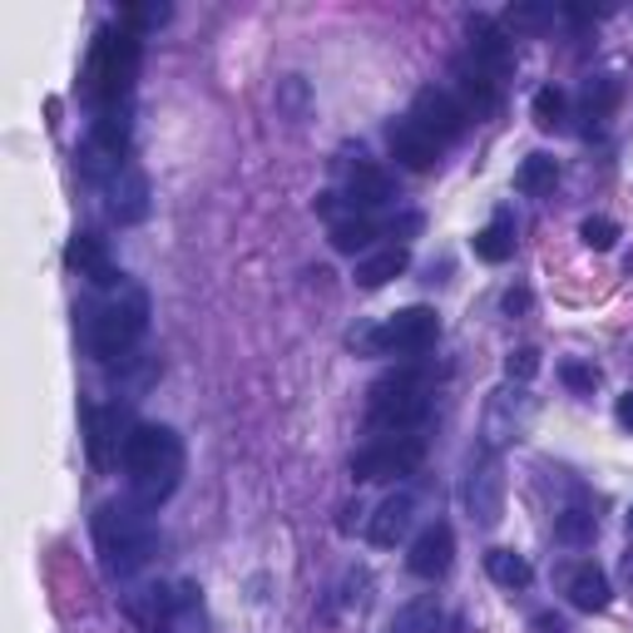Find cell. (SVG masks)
I'll return each mask as SVG.
<instances>
[{"mask_svg": "<svg viewBox=\"0 0 633 633\" xmlns=\"http://www.w3.org/2000/svg\"><path fill=\"white\" fill-rule=\"evenodd\" d=\"M124 470H129V485H134V500L144 510H158L178 490L184 445H178V435L168 425H134L124 435Z\"/></svg>", "mask_w": 633, "mask_h": 633, "instance_id": "obj_1", "label": "cell"}, {"mask_svg": "<svg viewBox=\"0 0 633 633\" xmlns=\"http://www.w3.org/2000/svg\"><path fill=\"white\" fill-rule=\"evenodd\" d=\"M95 544H99V559L114 579H129L138 574L158 549V530L148 520V510L138 500H119V504H104L95 514Z\"/></svg>", "mask_w": 633, "mask_h": 633, "instance_id": "obj_2", "label": "cell"}, {"mask_svg": "<svg viewBox=\"0 0 633 633\" xmlns=\"http://www.w3.org/2000/svg\"><path fill=\"white\" fill-rule=\"evenodd\" d=\"M134 69H138V35L134 30H99L95 35V49H89V99H95L99 109H114L119 99L129 95V85H134Z\"/></svg>", "mask_w": 633, "mask_h": 633, "instance_id": "obj_3", "label": "cell"}, {"mask_svg": "<svg viewBox=\"0 0 633 633\" xmlns=\"http://www.w3.org/2000/svg\"><path fill=\"white\" fill-rule=\"evenodd\" d=\"M431 415V386L421 371H396L371 386V425L376 431H411Z\"/></svg>", "mask_w": 633, "mask_h": 633, "instance_id": "obj_4", "label": "cell"}, {"mask_svg": "<svg viewBox=\"0 0 633 633\" xmlns=\"http://www.w3.org/2000/svg\"><path fill=\"white\" fill-rule=\"evenodd\" d=\"M144 326H148V297L129 292L124 302L104 307V312L95 316V326H89V352H95L99 362H124V356L134 352V342L144 336Z\"/></svg>", "mask_w": 633, "mask_h": 633, "instance_id": "obj_5", "label": "cell"}, {"mask_svg": "<svg viewBox=\"0 0 633 633\" xmlns=\"http://www.w3.org/2000/svg\"><path fill=\"white\" fill-rule=\"evenodd\" d=\"M441 336V316L431 312V307H406V312H396L386 326H376V332H362L352 336V346H362V352H381V356H415L425 352V346Z\"/></svg>", "mask_w": 633, "mask_h": 633, "instance_id": "obj_6", "label": "cell"}, {"mask_svg": "<svg viewBox=\"0 0 633 633\" xmlns=\"http://www.w3.org/2000/svg\"><path fill=\"white\" fill-rule=\"evenodd\" d=\"M421 460H425L421 435H396V441L366 445V451L352 460V475L356 480H401V475H411Z\"/></svg>", "mask_w": 633, "mask_h": 633, "instance_id": "obj_7", "label": "cell"}, {"mask_svg": "<svg viewBox=\"0 0 633 633\" xmlns=\"http://www.w3.org/2000/svg\"><path fill=\"white\" fill-rule=\"evenodd\" d=\"M465 104L451 95V89H421L415 95V104H411V124H421L425 134L435 138V144H451V138H460L465 134Z\"/></svg>", "mask_w": 633, "mask_h": 633, "instance_id": "obj_8", "label": "cell"}, {"mask_svg": "<svg viewBox=\"0 0 633 633\" xmlns=\"http://www.w3.org/2000/svg\"><path fill=\"white\" fill-rule=\"evenodd\" d=\"M451 559H455V530L445 520H435L411 540L406 569H411L415 579H441V574L451 569Z\"/></svg>", "mask_w": 633, "mask_h": 633, "instance_id": "obj_9", "label": "cell"}, {"mask_svg": "<svg viewBox=\"0 0 633 633\" xmlns=\"http://www.w3.org/2000/svg\"><path fill=\"white\" fill-rule=\"evenodd\" d=\"M65 263L75 267L79 277H89V282H95V287H124V273H119V267L109 263L104 243H99L95 233H79V237H69V247H65Z\"/></svg>", "mask_w": 633, "mask_h": 633, "instance_id": "obj_10", "label": "cell"}, {"mask_svg": "<svg viewBox=\"0 0 633 633\" xmlns=\"http://www.w3.org/2000/svg\"><path fill=\"white\" fill-rule=\"evenodd\" d=\"M391 158L401 168H411V174H431V168L441 164V144H435L421 124L406 119V124H391Z\"/></svg>", "mask_w": 633, "mask_h": 633, "instance_id": "obj_11", "label": "cell"}, {"mask_svg": "<svg viewBox=\"0 0 633 633\" xmlns=\"http://www.w3.org/2000/svg\"><path fill=\"white\" fill-rule=\"evenodd\" d=\"M455 89H460V104L465 114H490L495 104H500V85H495V75L480 65V59H460L455 65Z\"/></svg>", "mask_w": 633, "mask_h": 633, "instance_id": "obj_12", "label": "cell"}, {"mask_svg": "<svg viewBox=\"0 0 633 633\" xmlns=\"http://www.w3.org/2000/svg\"><path fill=\"white\" fill-rule=\"evenodd\" d=\"M470 55L480 59L490 75H504V69L514 65V49H510V35H504L495 20H485V15H475L470 20Z\"/></svg>", "mask_w": 633, "mask_h": 633, "instance_id": "obj_13", "label": "cell"}, {"mask_svg": "<svg viewBox=\"0 0 633 633\" xmlns=\"http://www.w3.org/2000/svg\"><path fill=\"white\" fill-rule=\"evenodd\" d=\"M411 514H415V495L411 490H396L381 500V510L371 514V544H381V549H391L396 540H401L406 530H411Z\"/></svg>", "mask_w": 633, "mask_h": 633, "instance_id": "obj_14", "label": "cell"}, {"mask_svg": "<svg viewBox=\"0 0 633 633\" xmlns=\"http://www.w3.org/2000/svg\"><path fill=\"white\" fill-rule=\"evenodd\" d=\"M109 213H114L119 223H138V218L148 213V184H144V174H134V168H119V174L109 178Z\"/></svg>", "mask_w": 633, "mask_h": 633, "instance_id": "obj_15", "label": "cell"}, {"mask_svg": "<svg viewBox=\"0 0 633 633\" xmlns=\"http://www.w3.org/2000/svg\"><path fill=\"white\" fill-rule=\"evenodd\" d=\"M85 431H89V460L95 470H109L114 465V445L124 455V441H119V411H104V406H85Z\"/></svg>", "mask_w": 633, "mask_h": 633, "instance_id": "obj_16", "label": "cell"}, {"mask_svg": "<svg viewBox=\"0 0 633 633\" xmlns=\"http://www.w3.org/2000/svg\"><path fill=\"white\" fill-rule=\"evenodd\" d=\"M564 593H569V603L574 609H584V613H599V609H609V579H603V569L599 564H574L569 569V584H564Z\"/></svg>", "mask_w": 633, "mask_h": 633, "instance_id": "obj_17", "label": "cell"}, {"mask_svg": "<svg viewBox=\"0 0 633 633\" xmlns=\"http://www.w3.org/2000/svg\"><path fill=\"white\" fill-rule=\"evenodd\" d=\"M346 203L356 208H381L391 203V174H386L381 164H356L352 178H346Z\"/></svg>", "mask_w": 633, "mask_h": 633, "instance_id": "obj_18", "label": "cell"}, {"mask_svg": "<svg viewBox=\"0 0 633 633\" xmlns=\"http://www.w3.org/2000/svg\"><path fill=\"white\" fill-rule=\"evenodd\" d=\"M203 599H198V584H178L174 589V603H168L164 623L154 633H203Z\"/></svg>", "mask_w": 633, "mask_h": 633, "instance_id": "obj_19", "label": "cell"}, {"mask_svg": "<svg viewBox=\"0 0 633 633\" xmlns=\"http://www.w3.org/2000/svg\"><path fill=\"white\" fill-rule=\"evenodd\" d=\"M470 243H475V257H480V263H510V253H514V218H510V208H500V213H495L490 223L470 237Z\"/></svg>", "mask_w": 633, "mask_h": 633, "instance_id": "obj_20", "label": "cell"}, {"mask_svg": "<svg viewBox=\"0 0 633 633\" xmlns=\"http://www.w3.org/2000/svg\"><path fill=\"white\" fill-rule=\"evenodd\" d=\"M465 500H470V514L480 524L500 520V470H495V465H480V470L470 475V485H465Z\"/></svg>", "mask_w": 633, "mask_h": 633, "instance_id": "obj_21", "label": "cell"}, {"mask_svg": "<svg viewBox=\"0 0 633 633\" xmlns=\"http://www.w3.org/2000/svg\"><path fill=\"white\" fill-rule=\"evenodd\" d=\"M406 263H411L406 247H381V253H371V257L356 263V282H362V287H386L391 277L406 273Z\"/></svg>", "mask_w": 633, "mask_h": 633, "instance_id": "obj_22", "label": "cell"}, {"mask_svg": "<svg viewBox=\"0 0 633 633\" xmlns=\"http://www.w3.org/2000/svg\"><path fill=\"white\" fill-rule=\"evenodd\" d=\"M376 233H381V227H376L371 218H366V213H352V218H336L326 237H332L336 253H366V247L376 243Z\"/></svg>", "mask_w": 633, "mask_h": 633, "instance_id": "obj_23", "label": "cell"}, {"mask_svg": "<svg viewBox=\"0 0 633 633\" xmlns=\"http://www.w3.org/2000/svg\"><path fill=\"white\" fill-rule=\"evenodd\" d=\"M485 574H490L500 589H524V584L534 579L530 559H524V554H514V549H490V554H485Z\"/></svg>", "mask_w": 633, "mask_h": 633, "instance_id": "obj_24", "label": "cell"}, {"mask_svg": "<svg viewBox=\"0 0 633 633\" xmlns=\"http://www.w3.org/2000/svg\"><path fill=\"white\" fill-rule=\"evenodd\" d=\"M391 633H441V603L425 593V599H411L396 609Z\"/></svg>", "mask_w": 633, "mask_h": 633, "instance_id": "obj_25", "label": "cell"}, {"mask_svg": "<svg viewBox=\"0 0 633 633\" xmlns=\"http://www.w3.org/2000/svg\"><path fill=\"white\" fill-rule=\"evenodd\" d=\"M554 178H559L554 154H530L520 164V174H514V188H520V193H530V198H540V193H549V188H554Z\"/></svg>", "mask_w": 633, "mask_h": 633, "instance_id": "obj_26", "label": "cell"}, {"mask_svg": "<svg viewBox=\"0 0 633 633\" xmlns=\"http://www.w3.org/2000/svg\"><path fill=\"white\" fill-rule=\"evenodd\" d=\"M534 124H540V129H559L564 124V89H554V85L534 89Z\"/></svg>", "mask_w": 633, "mask_h": 633, "instance_id": "obj_27", "label": "cell"}, {"mask_svg": "<svg viewBox=\"0 0 633 633\" xmlns=\"http://www.w3.org/2000/svg\"><path fill=\"white\" fill-rule=\"evenodd\" d=\"M554 530H559V540H564V544H589L599 524H593V514H589V510H564Z\"/></svg>", "mask_w": 633, "mask_h": 633, "instance_id": "obj_28", "label": "cell"}, {"mask_svg": "<svg viewBox=\"0 0 633 633\" xmlns=\"http://www.w3.org/2000/svg\"><path fill=\"white\" fill-rule=\"evenodd\" d=\"M549 15H554L549 5H510L504 10V30H514V35H520V30H544Z\"/></svg>", "mask_w": 633, "mask_h": 633, "instance_id": "obj_29", "label": "cell"}, {"mask_svg": "<svg viewBox=\"0 0 633 633\" xmlns=\"http://www.w3.org/2000/svg\"><path fill=\"white\" fill-rule=\"evenodd\" d=\"M164 20H168V5H124L119 10V25L134 30V35L148 25H164Z\"/></svg>", "mask_w": 633, "mask_h": 633, "instance_id": "obj_30", "label": "cell"}, {"mask_svg": "<svg viewBox=\"0 0 633 633\" xmlns=\"http://www.w3.org/2000/svg\"><path fill=\"white\" fill-rule=\"evenodd\" d=\"M579 237H584L589 247H599V253H609V247L619 243V227H613L609 218H584V223H579Z\"/></svg>", "mask_w": 633, "mask_h": 633, "instance_id": "obj_31", "label": "cell"}, {"mask_svg": "<svg viewBox=\"0 0 633 633\" xmlns=\"http://www.w3.org/2000/svg\"><path fill=\"white\" fill-rule=\"evenodd\" d=\"M534 371H540V352H534V346H520V352L504 356V376H510V381H530Z\"/></svg>", "mask_w": 633, "mask_h": 633, "instance_id": "obj_32", "label": "cell"}, {"mask_svg": "<svg viewBox=\"0 0 633 633\" xmlns=\"http://www.w3.org/2000/svg\"><path fill=\"white\" fill-rule=\"evenodd\" d=\"M613 99H619V85L613 79H599V85H589L584 89V104H589V114L599 119V114H609L613 109Z\"/></svg>", "mask_w": 633, "mask_h": 633, "instance_id": "obj_33", "label": "cell"}, {"mask_svg": "<svg viewBox=\"0 0 633 633\" xmlns=\"http://www.w3.org/2000/svg\"><path fill=\"white\" fill-rule=\"evenodd\" d=\"M564 381H569L574 391H593V386H599V371L584 362H564Z\"/></svg>", "mask_w": 633, "mask_h": 633, "instance_id": "obj_34", "label": "cell"}, {"mask_svg": "<svg viewBox=\"0 0 633 633\" xmlns=\"http://www.w3.org/2000/svg\"><path fill=\"white\" fill-rule=\"evenodd\" d=\"M613 415H619V425H623V431H633V391H623V396H619V406H613Z\"/></svg>", "mask_w": 633, "mask_h": 633, "instance_id": "obj_35", "label": "cell"}, {"mask_svg": "<svg viewBox=\"0 0 633 633\" xmlns=\"http://www.w3.org/2000/svg\"><path fill=\"white\" fill-rule=\"evenodd\" d=\"M524 307H530V292H524V287H510V292H504V312H524Z\"/></svg>", "mask_w": 633, "mask_h": 633, "instance_id": "obj_36", "label": "cell"}, {"mask_svg": "<svg viewBox=\"0 0 633 633\" xmlns=\"http://www.w3.org/2000/svg\"><path fill=\"white\" fill-rule=\"evenodd\" d=\"M534 629H540V633H569V623H564L559 613H540V619H534Z\"/></svg>", "mask_w": 633, "mask_h": 633, "instance_id": "obj_37", "label": "cell"}, {"mask_svg": "<svg viewBox=\"0 0 633 633\" xmlns=\"http://www.w3.org/2000/svg\"><path fill=\"white\" fill-rule=\"evenodd\" d=\"M623 579H629V589H633V549L623 554Z\"/></svg>", "mask_w": 633, "mask_h": 633, "instance_id": "obj_38", "label": "cell"}, {"mask_svg": "<svg viewBox=\"0 0 633 633\" xmlns=\"http://www.w3.org/2000/svg\"><path fill=\"white\" fill-rule=\"evenodd\" d=\"M629 530H633V510H629Z\"/></svg>", "mask_w": 633, "mask_h": 633, "instance_id": "obj_39", "label": "cell"}]
</instances>
